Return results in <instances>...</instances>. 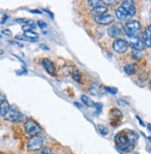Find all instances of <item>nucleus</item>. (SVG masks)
Returning <instances> with one entry per match:
<instances>
[{"instance_id":"24","label":"nucleus","mask_w":151,"mask_h":154,"mask_svg":"<svg viewBox=\"0 0 151 154\" xmlns=\"http://www.w3.org/2000/svg\"><path fill=\"white\" fill-rule=\"evenodd\" d=\"M36 154H54L50 148H42L40 150L36 151Z\"/></svg>"},{"instance_id":"32","label":"nucleus","mask_w":151,"mask_h":154,"mask_svg":"<svg viewBox=\"0 0 151 154\" xmlns=\"http://www.w3.org/2000/svg\"><path fill=\"white\" fill-rule=\"evenodd\" d=\"M2 33H3L4 35H7V36H11V35H12L11 31H10V30H8V29L3 30V31H2Z\"/></svg>"},{"instance_id":"21","label":"nucleus","mask_w":151,"mask_h":154,"mask_svg":"<svg viewBox=\"0 0 151 154\" xmlns=\"http://www.w3.org/2000/svg\"><path fill=\"white\" fill-rule=\"evenodd\" d=\"M27 38H29L30 40H37L38 39V33L35 32L34 31H29V32H25L23 33Z\"/></svg>"},{"instance_id":"44","label":"nucleus","mask_w":151,"mask_h":154,"mask_svg":"<svg viewBox=\"0 0 151 154\" xmlns=\"http://www.w3.org/2000/svg\"><path fill=\"white\" fill-rule=\"evenodd\" d=\"M0 54H4V51L3 50H0Z\"/></svg>"},{"instance_id":"9","label":"nucleus","mask_w":151,"mask_h":154,"mask_svg":"<svg viewBox=\"0 0 151 154\" xmlns=\"http://www.w3.org/2000/svg\"><path fill=\"white\" fill-rule=\"evenodd\" d=\"M120 7L122 8H124L128 12V14L131 17H133L135 15L136 8H135V5H134L133 1H131V0H125V1H122Z\"/></svg>"},{"instance_id":"28","label":"nucleus","mask_w":151,"mask_h":154,"mask_svg":"<svg viewBox=\"0 0 151 154\" xmlns=\"http://www.w3.org/2000/svg\"><path fill=\"white\" fill-rule=\"evenodd\" d=\"M104 3L105 6H114V5H117L118 1H116V0H104V1H102Z\"/></svg>"},{"instance_id":"19","label":"nucleus","mask_w":151,"mask_h":154,"mask_svg":"<svg viewBox=\"0 0 151 154\" xmlns=\"http://www.w3.org/2000/svg\"><path fill=\"white\" fill-rule=\"evenodd\" d=\"M99 92H100V86L98 85V83H97V82L92 83V85L90 87V93L92 95L97 96V95H98Z\"/></svg>"},{"instance_id":"3","label":"nucleus","mask_w":151,"mask_h":154,"mask_svg":"<svg viewBox=\"0 0 151 154\" xmlns=\"http://www.w3.org/2000/svg\"><path fill=\"white\" fill-rule=\"evenodd\" d=\"M45 137L43 135L38 134L31 137L27 141V149L30 151H38L44 147Z\"/></svg>"},{"instance_id":"27","label":"nucleus","mask_w":151,"mask_h":154,"mask_svg":"<svg viewBox=\"0 0 151 154\" xmlns=\"http://www.w3.org/2000/svg\"><path fill=\"white\" fill-rule=\"evenodd\" d=\"M16 40H21V41H30V42H37V40H30L29 38H27L24 34H21V35H16L15 36Z\"/></svg>"},{"instance_id":"13","label":"nucleus","mask_w":151,"mask_h":154,"mask_svg":"<svg viewBox=\"0 0 151 154\" xmlns=\"http://www.w3.org/2000/svg\"><path fill=\"white\" fill-rule=\"evenodd\" d=\"M115 14H116V17H117L119 20H121L132 18V17L129 15V14H128V12H127L124 8H122L121 7H119V8L116 9Z\"/></svg>"},{"instance_id":"25","label":"nucleus","mask_w":151,"mask_h":154,"mask_svg":"<svg viewBox=\"0 0 151 154\" xmlns=\"http://www.w3.org/2000/svg\"><path fill=\"white\" fill-rule=\"evenodd\" d=\"M98 130H99V132L101 133V135H103V136H107V135L108 134V128L105 127V125H98Z\"/></svg>"},{"instance_id":"37","label":"nucleus","mask_w":151,"mask_h":154,"mask_svg":"<svg viewBox=\"0 0 151 154\" xmlns=\"http://www.w3.org/2000/svg\"><path fill=\"white\" fill-rule=\"evenodd\" d=\"M8 15H4V16H3L2 20H1V23H2V24H4V23L8 20Z\"/></svg>"},{"instance_id":"12","label":"nucleus","mask_w":151,"mask_h":154,"mask_svg":"<svg viewBox=\"0 0 151 154\" xmlns=\"http://www.w3.org/2000/svg\"><path fill=\"white\" fill-rule=\"evenodd\" d=\"M107 12H108V8L106 6H102V5H99L95 8H93L91 10V13L93 14V15H95V17L105 15Z\"/></svg>"},{"instance_id":"15","label":"nucleus","mask_w":151,"mask_h":154,"mask_svg":"<svg viewBox=\"0 0 151 154\" xmlns=\"http://www.w3.org/2000/svg\"><path fill=\"white\" fill-rule=\"evenodd\" d=\"M123 70L124 72L129 75V76H132L133 74H135L136 70H137V66L135 64H126L123 67Z\"/></svg>"},{"instance_id":"46","label":"nucleus","mask_w":151,"mask_h":154,"mask_svg":"<svg viewBox=\"0 0 151 154\" xmlns=\"http://www.w3.org/2000/svg\"><path fill=\"white\" fill-rule=\"evenodd\" d=\"M150 85H151V79H150Z\"/></svg>"},{"instance_id":"18","label":"nucleus","mask_w":151,"mask_h":154,"mask_svg":"<svg viewBox=\"0 0 151 154\" xmlns=\"http://www.w3.org/2000/svg\"><path fill=\"white\" fill-rule=\"evenodd\" d=\"M81 99H82V102L84 103L85 105H86L87 107H95V103L92 99L86 95H82L81 96Z\"/></svg>"},{"instance_id":"31","label":"nucleus","mask_w":151,"mask_h":154,"mask_svg":"<svg viewBox=\"0 0 151 154\" xmlns=\"http://www.w3.org/2000/svg\"><path fill=\"white\" fill-rule=\"evenodd\" d=\"M95 108H97V113H100L102 111V104L99 103H95Z\"/></svg>"},{"instance_id":"26","label":"nucleus","mask_w":151,"mask_h":154,"mask_svg":"<svg viewBox=\"0 0 151 154\" xmlns=\"http://www.w3.org/2000/svg\"><path fill=\"white\" fill-rule=\"evenodd\" d=\"M100 3H101L100 0H88V1H87V4L90 7H93V8H95V7L99 6Z\"/></svg>"},{"instance_id":"10","label":"nucleus","mask_w":151,"mask_h":154,"mask_svg":"<svg viewBox=\"0 0 151 154\" xmlns=\"http://www.w3.org/2000/svg\"><path fill=\"white\" fill-rule=\"evenodd\" d=\"M114 20L115 18L112 15H108V14H105V15L98 16V17H95V21L101 25H109L114 21Z\"/></svg>"},{"instance_id":"23","label":"nucleus","mask_w":151,"mask_h":154,"mask_svg":"<svg viewBox=\"0 0 151 154\" xmlns=\"http://www.w3.org/2000/svg\"><path fill=\"white\" fill-rule=\"evenodd\" d=\"M111 115L116 118V120H118L119 118H121V117H122L121 112H120L119 109H117V108L112 109V110H111Z\"/></svg>"},{"instance_id":"20","label":"nucleus","mask_w":151,"mask_h":154,"mask_svg":"<svg viewBox=\"0 0 151 154\" xmlns=\"http://www.w3.org/2000/svg\"><path fill=\"white\" fill-rule=\"evenodd\" d=\"M72 77L76 82H78V83L82 82V75H81L80 71L75 67L73 69H72Z\"/></svg>"},{"instance_id":"1","label":"nucleus","mask_w":151,"mask_h":154,"mask_svg":"<svg viewBox=\"0 0 151 154\" xmlns=\"http://www.w3.org/2000/svg\"><path fill=\"white\" fill-rule=\"evenodd\" d=\"M138 137V134L133 130L125 129L118 132L114 137V141L116 143L115 148L117 151L121 154L129 153L136 145Z\"/></svg>"},{"instance_id":"8","label":"nucleus","mask_w":151,"mask_h":154,"mask_svg":"<svg viewBox=\"0 0 151 154\" xmlns=\"http://www.w3.org/2000/svg\"><path fill=\"white\" fill-rule=\"evenodd\" d=\"M41 64H42L43 67L49 75L55 76V74H56V66H55L54 63L51 60H49L48 58H43L41 60Z\"/></svg>"},{"instance_id":"45","label":"nucleus","mask_w":151,"mask_h":154,"mask_svg":"<svg viewBox=\"0 0 151 154\" xmlns=\"http://www.w3.org/2000/svg\"><path fill=\"white\" fill-rule=\"evenodd\" d=\"M150 16H151V9H150Z\"/></svg>"},{"instance_id":"33","label":"nucleus","mask_w":151,"mask_h":154,"mask_svg":"<svg viewBox=\"0 0 151 154\" xmlns=\"http://www.w3.org/2000/svg\"><path fill=\"white\" fill-rule=\"evenodd\" d=\"M16 22H18V23H26V21H27V20L26 19H17L16 20H15Z\"/></svg>"},{"instance_id":"30","label":"nucleus","mask_w":151,"mask_h":154,"mask_svg":"<svg viewBox=\"0 0 151 154\" xmlns=\"http://www.w3.org/2000/svg\"><path fill=\"white\" fill-rule=\"evenodd\" d=\"M105 90L109 92V93H111V94H116L118 92V90L116 88H111V87H105Z\"/></svg>"},{"instance_id":"42","label":"nucleus","mask_w":151,"mask_h":154,"mask_svg":"<svg viewBox=\"0 0 151 154\" xmlns=\"http://www.w3.org/2000/svg\"><path fill=\"white\" fill-rule=\"evenodd\" d=\"M147 129L149 130V132H151V124H147Z\"/></svg>"},{"instance_id":"14","label":"nucleus","mask_w":151,"mask_h":154,"mask_svg":"<svg viewBox=\"0 0 151 154\" xmlns=\"http://www.w3.org/2000/svg\"><path fill=\"white\" fill-rule=\"evenodd\" d=\"M120 33H121V29H120V27L118 26V25L109 27L108 30V34L111 37H112V38L118 37Z\"/></svg>"},{"instance_id":"35","label":"nucleus","mask_w":151,"mask_h":154,"mask_svg":"<svg viewBox=\"0 0 151 154\" xmlns=\"http://www.w3.org/2000/svg\"><path fill=\"white\" fill-rule=\"evenodd\" d=\"M40 48H41V49H43V50H46V51H48V50H49V48H48L46 45H44V44L40 45Z\"/></svg>"},{"instance_id":"11","label":"nucleus","mask_w":151,"mask_h":154,"mask_svg":"<svg viewBox=\"0 0 151 154\" xmlns=\"http://www.w3.org/2000/svg\"><path fill=\"white\" fill-rule=\"evenodd\" d=\"M142 39L145 43V46L151 48V25H149L144 32Z\"/></svg>"},{"instance_id":"29","label":"nucleus","mask_w":151,"mask_h":154,"mask_svg":"<svg viewBox=\"0 0 151 154\" xmlns=\"http://www.w3.org/2000/svg\"><path fill=\"white\" fill-rule=\"evenodd\" d=\"M37 25H38V27L40 28L41 30H44V29H47V24L44 20H38Z\"/></svg>"},{"instance_id":"36","label":"nucleus","mask_w":151,"mask_h":154,"mask_svg":"<svg viewBox=\"0 0 151 154\" xmlns=\"http://www.w3.org/2000/svg\"><path fill=\"white\" fill-rule=\"evenodd\" d=\"M118 103H120V104H122V105H129V103H128L127 102L123 101V100H119V101H118Z\"/></svg>"},{"instance_id":"34","label":"nucleus","mask_w":151,"mask_h":154,"mask_svg":"<svg viewBox=\"0 0 151 154\" xmlns=\"http://www.w3.org/2000/svg\"><path fill=\"white\" fill-rule=\"evenodd\" d=\"M6 100V96L2 93V92H0V103H2Z\"/></svg>"},{"instance_id":"2","label":"nucleus","mask_w":151,"mask_h":154,"mask_svg":"<svg viewBox=\"0 0 151 154\" xmlns=\"http://www.w3.org/2000/svg\"><path fill=\"white\" fill-rule=\"evenodd\" d=\"M123 30H124L125 35L128 38L139 36V33L141 32V24L139 21L131 20L126 22V24L123 27Z\"/></svg>"},{"instance_id":"6","label":"nucleus","mask_w":151,"mask_h":154,"mask_svg":"<svg viewBox=\"0 0 151 154\" xmlns=\"http://www.w3.org/2000/svg\"><path fill=\"white\" fill-rule=\"evenodd\" d=\"M128 45H130V47H132L133 50L137 51H142L146 47L143 39L139 36L128 38Z\"/></svg>"},{"instance_id":"16","label":"nucleus","mask_w":151,"mask_h":154,"mask_svg":"<svg viewBox=\"0 0 151 154\" xmlns=\"http://www.w3.org/2000/svg\"><path fill=\"white\" fill-rule=\"evenodd\" d=\"M9 108H10V105H9V103H8V102L7 100H5L2 103H0V116L4 117L8 112Z\"/></svg>"},{"instance_id":"47","label":"nucleus","mask_w":151,"mask_h":154,"mask_svg":"<svg viewBox=\"0 0 151 154\" xmlns=\"http://www.w3.org/2000/svg\"><path fill=\"white\" fill-rule=\"evenodd\" d=\"M0 37H1V35H0Z\"/></svg>"},{"instance_id":"43","label":"nucleus","mask_w":151,"mask_h":154,"mask_svg":"<svg viewBox=\"0 0 151 154\" xmlns=\"http://www.w3.org/2000/svg\"><path fill=\"white\" fill-rule=\"evenodd\" d=\"M74 105H76L78 108H82V105L80 103H74Z\"/></svg>"},{"instance_id":"40","label":"nucleus","mask_w":151,"mask_h":154,"mask_svg":"<svg viewBox=\"0 0 151 154\" xmlns=\"http://www.w3.org/2000/svg\"><path fill=\"white\" fill-rule=\"evenodd\" d=\"M136 118H137V119H138V121H139V124H140L141 125H143V127H145V124L143 123V121H142V120L140 119V117H139L138 116H136Z\"/></svg>"},{"instance_id":"38","label":"nucleus","mask_w":151,"mask_h":154,"mask_svg":"<svg viewBox=\"0 0 151 154\" xmlns=\"http://www.w3.org/2000/svg\"><path fill=\"white\" fill-rule=\"evenodd\" d=\"M11 44H12V45H17V46H20L21 48V47H23V45H22L21 44L17 43V42H11Z\"/></svg>"},{"instance_id":"41","label":"nucleus","mask_w":151,"mask_h":154,"mask_svg":"<svg viewBox=\"0 0 151 154\" xmlns=\"http://www.w3.org/2000/svg\"><path fill=\"white\" fill-rule=\"evenodd\" d=\"M44 11H45V12H47V14H49V15L51 16V19H54V15H53V14H52V13H51V12H50L49 10H47V9H44Z\"/></svg>"},{"instance_id":"5","label":"nucleus","mask_w":151,"mask_h":154,"mask_svg":"<svg viewBox=\"0 0 151 154\" xmlns=\"http://www.w3.org/2000/svg\"><path fill=\"white\" fill-rule=\"evenodd\" d=\"M4 118L7 121L9 122H13V123H16L19 122L21 118V114L20 110L16 107V106H10L8 112L7 113V115L4 116Z\"/></svg>"},{"instance_id":"17","label":"nucleus","mask_w":151,"mask_h":154,"mask_svg":"<svg viewBox=\"0 0 151 154\" xmlns=\"http://www.w3.org/2000/svg\"><path fill=\"white\" fill-rule=\"evenodd\" d=\"M35 27H36V25H35V22L34 20H27L26 23L22 25L21 29L25 32H29V31H34Z\"/></svg>"},{"instance_id":"39","label":"nucleus","mask_w":151,"mask_h":154,"mask_svg":"<svg viewBox=\"0 0 151 154\" xmlns=\"http://www.w3.org/2000/svg\"><path fill=\"white\" fill-rule=\"evenodd\" d=\"M31 13H34V14H42V11H39L37 9H34V10H30Z\"/></svg>"},{"instance_id":"22","label":"nucleus","mask_w":151,"mask_h":154,"mask_svg":"<svg viewBox=\"0 0 151 154\" xmlns=\"http://www.w3.org/2000/svg\"><path fill=\"white\" fill-rule=\"evenodd\" d=\"M132 57L134 60H140L143 57V53H142V51L133 50V52H132Z\"/></svg>"},{"instance_id":"48","label":"nucleus","mask_w":151,"mask_h":154,"mask_svg":"<svg viewBox=\"0 0 151 154\" xmlns=\"http://www.w3.org/2000/svg\"></svg>"},{"instance_id":"7","label":"nucleus","mask_w":151,"mask_h":154,"mask_svg":"<svg viewBox=\"0 0 151 154\" xmlns=\"http://www.w3.org/2000/svg\"><path fill=\"white\" fill-rule=\"evenodd\" d=\"M128 43L123 39H116L113 42L112 47L114 49L115 52L119 53V54H123L125 53L128 49Z\"/></svg>"},{"instance_id":"4","label":"nucleus","mask_w":151,"mask_h":154,"mask_svg":"<svg viewBox=\"0 0 151 154\" xmlns=\"http://www.w3.org/2000/svg\"><path fill=\"white\" fill-rule=\"evenodd\" d=\"M24 130L27 135L33 137V136L41 134L42 128H41V125L36 121L33 119H28L24 123Z\"/></svg>"}]
</instances>
